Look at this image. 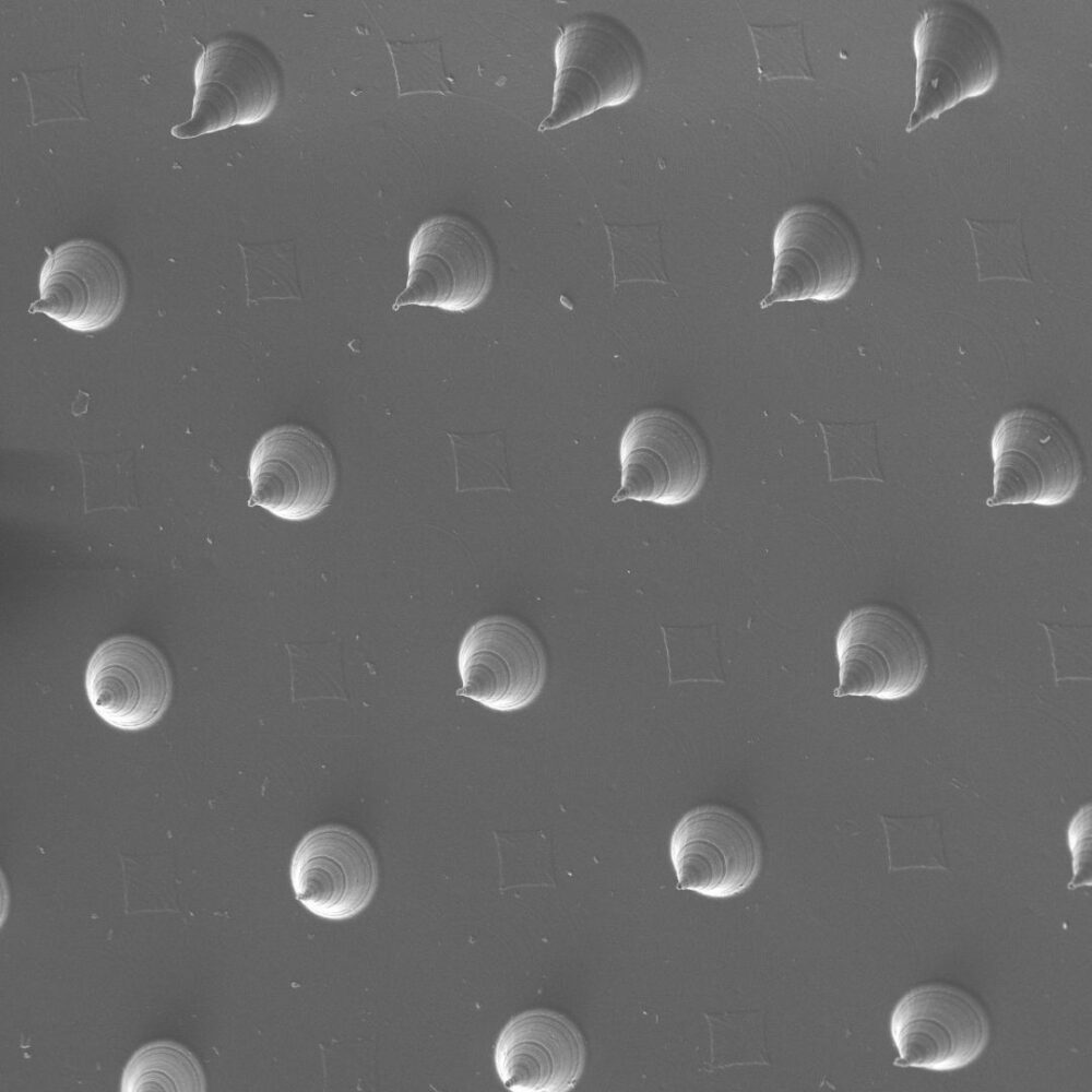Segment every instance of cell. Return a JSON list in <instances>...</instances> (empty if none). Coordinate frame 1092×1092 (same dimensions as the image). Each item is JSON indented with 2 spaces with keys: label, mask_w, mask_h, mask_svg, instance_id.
<instances>
[{
  "label": "cell",
  "mask_w": 1092,
  "mask_h": 1092,
  "mask_svg": "<svg viewBox=\"0 0 1092 1092\" xmlns=\"http://www.w3.org/2000/svg\"><path fill=\"white\" fill-rule=\"evenodd\" d=\"M915 99L906 132L996 83L1000 57L990 25L966 5L926 8L913 33Z\"/></svg>",
  "instance_id": "obj_1"
},
{
  "label": "cell",
  "mask_w": 1092,
  "mask_h": 1092,
  "mask_svg": "<svg viewBox=\"0 0 1092 1092\" xmlns=\"http://www.w3.org/2000/svg\"><path fill=\"white\" fill-rule=\"evenodd\" d=\"M555 64L553 104L539 131L627 103L642 79L641 55L632 36L598 19L571 23L560 32Z\"/></svg>",
  "instance_id": "obj_2"
},
{
  "label": "cell",
  "mask_w": 1092,
  "mask_h": 1092,
  "mask_svg": "<svg viewBox=\"0 0 1092 1092\" xmlns=\"http://www.w3.org/2000/svg\"><path fill=\"white\" fill-rule=\"evenodd\" d=\"M990 449L989 507L1060 505L1080 484L1078 444L1060 420L1046 412L1020 408L1004 415L993 431Z\"/></svg>",
  "instance_id": "obj_3"
},
{
  "label": "cell",
  "mask_w": 1092,
  "mask_h": 1092,
  "mask_svg": "<svg viewBox=\"0 0 1092 1092\" xmlns=\"http://www.w3.org/2000/svg\"><path fill=\"white\" fill-rule=\"evenodd\" d=\"M772 284L761 309L783 301H831L854 285L860 265L856 239L832 210L790 209L773 234Z\"/></svg>",
  "instance_id": "obj_4"
},
{
  "label": "cell",
  "mask_w": 1092,
  "mask_h": 1092,
  "mask_svg": "<svg viewBox=\"0 0 1092 1092\" xmlns=\"http://www.w3.org/2000/svg\"><path fill=\"white\" fill-rule=\"evenodd\" d=\"M835 697L898 700L923 682L928 654L918 629L901 613L866 606L846 616L835 638Z\"/></svg>",
  "instance_id": "obj_5"
},
{
  "label": "cell",
  "mask_w": 1092,
  "mask_h": 1092,
  "mask_svg": "<svg viewBox=\"0 0 1092 1092\" xmlns=\"http://www.w3.org/2000/svg\"><path fill=\"white\" fill-rule=\"evenodd\" d=\"M407 258L406 286L393 310L418 305L464 312L476 307L490 289V249L478 229L461 217L440 215L422 224Z\"/></svg>",
  "instance_id": "obj_6"
},
{
  "label": "cell",
  "mask_w": 1092,
  "mask_h": 1092,
  "mask_svg": "<svg viewBox=\"0 0 1092 1092\" xmlns=\"http://www.w3.org/2000/svg\"><path fill=\"white\" fill-rule=\"evenodd\" d=\"M280 91L276 67L254 43L223 37L210 43L194 68V97L190 118L171 134L191 139L263 120Z\"/></svg>",
  "instance_id": "obj_7"
},
{
  "label": "cell",
  "mask_w": 1092,
  "mask_h": 1092,
  "mask_svg": "<svg viewBox=\"0 0 1092 1092\" xmlns=\"http://www.w3.org/2000/svg\"><path fill=\"white\" fill-rule=\"evenodd\" d=\"M620 488L613 502L681 505L701 489L707 455L696 430L678 415L651 410L631 419L619 444Z\"/></svg>",
  "instance_id": "obj_8"
},
{
  "label": "cell",
  "mask_w": 1092,
  "mask_h": 1092,
  "mask_svg": "<svg viewBox=\"0 0 1092 1092\" xmlns=\"http://www.w3.org/2000/svg\"><path fill=\"white\" fill-rule=\"evenodd\" d=\"M894 1065L950 1071L974 1061L989 1040L982 1007L959 988L927 984L906 993L891 1016Z\"/></svg>",
  "instance_id": "obj_9"
},
{
  "label": "cell",
  "mask_w": 1092,
  "mask_h": 1092,
  "mask_svg": "<svg viewBox=\"0 0 1092 1092\" xmlns=\"http://www.w3.org/2000/svg\"><path fill=\"white\" fill-rule=\"evenodd\" d=\"M248 477V506L277 518L304 521L330 505L336 470L330 448L311 430L296 425L275 427L253 448Z\"/></svg>",
  "instance_id": "obj_10"
},
{
  "label": "cell",
  "mask_w": 1092,
  "mask_h": 1092,
  "mask_svg": "<svg viewBox=\"0 0 1092 1092\" xmlns=\"http://www.w3.org/2000/svg\"><path fill=\"white\" fill-rule=\"evenodd\" d=\"M677 888L710 898H728L746 890L761 865L760 841L741 816L720 806L687 812L669 844Z\"/></svg>",
  "instance_id": "obj_11"
},
{
  "label": "cell",
  "mask_w": 1092,
  "mask_h": 1092,
  "mask_svg": "<svg viewBox=\"0 0 1092 1092\" xmlns=\"http://www.w3.org/2000/svg\"><path fill=\"white\" fill-rule=\"evenodd\" d=\"M458 667L462 687L456 695L500 712L533 702L546 676L539 641L524 625L502 616L480 619L467 630Z\"/></svg>",
  "instance_id": "obj_12"
},
{
  "label": "cell",
  "mask_w": 1092,
  "mask_h": 1092,
  "mask_svg": "<svg viewBox=\"0 0 1092 1092\" xmlns=\"http://www.w3.org/2000/svg\"><path fill=\"white\" fill-rule=\"evenodd\" d=\"M295 898L312 914L342 921L359 914L378 887V863L368 842L343 826L308 832L289 867Z\"/></svg>",
  "instance_id": "obj_13"
},
{
  "label": "cell",
  "mask_w": 1092,
  "mask_h": 1092,
  "mask_svg": "<svg viewBox=\"0 0 1092 1092\" xmlns=\"http://www.w3.org/2000/svg\"><path fill=\"white\" fill-rule=\"evenodd\" d=\"M47 252L39 273V298L29 312L45 313L79 332L110 324L126 296L124 274L116 257L102 245L83 239Z\"/></svg>",
  "instance_id": "obj_14"
},
{
  "label": "cell",
  "mask_w": 1092,
  "mask_h": 1092,
  "mask_svg": "<svg viewBox=\"0 0 1092 1092\" xmlns=\"http://www.w3.org/2000/svg\"><path fill=\"white\" fill-rule=\"evenodd\" d=\"M85 689L94 711L123 731L153 725L171 699L167 662L151 643L121 636L102 643L85 672Z\"/></svg>",
  "instance_id": "obj_15"
},
{
  "label": "cell",
  "mask_w": 1092,
  "mask_h": 1092,
  "mask_svg": "<svg viewBox=\"0 0 1092 1092\" xmlns=\"http://www.w3.org/2000/svg\"><path fill=\"white\" fill-rule=\"evenodd\" d=\"M581 1032L565 1016L545 1009L513 1017L500 1032L494 1052L497 1073L512 1092H566L579 1081L585 1064Z\"/></svg>",
  "instance_id": "obj_16"
},
{
  "label": "cell",
  "mask_w": 1092,
  "mask_h": 1092,
  "mask_svg": "<svg viewBox=\"0 0 1092 1092\" xmlns=\"http://www.w3.org/2000/svg\"><path fill=\"white\" fill-rule=\"evenodd\" d=\"M204 1076L194 1056L173 1042H154L129 1059L121 1091H203Z\"/></svg>",
  "instance_id": "obj_17"
},
{
  "label": "cell",
  "mask_w": 1092,
  "mask_h": 1092,
  "mask_svg": "<svg viewBox=\"0 0 1092 1092\" xmlns=\"http://www.w3.org/2000/svg\"><path fill=\"white\" fill-rule=\"evenodd\" d=\"M1091 809L1083 807L1072 819L1068 831L1069 847L1073 855L1075 878L1081 879L1082 871L1089 869L1091 840Z\"/></svg>",
  "instance_id": "obj_18"
}]
</instances>
